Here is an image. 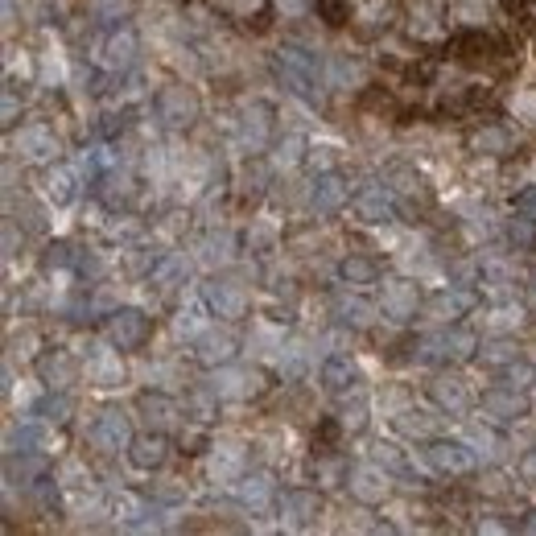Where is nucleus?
<instances>
[{
  "label": "nucleus",
  "mask_w": 536,
  "mask_h": 536,
  "mask_svg": "<svg viewBox=\"0 0 536 536\" xmlns=\"http://www.w3.org/2000/svg\"><path fill=\"white\" fill-rule=\"evenodd\" d=\"M277 71H281L285 87L297 99L318 104V95H322V62H318V54H310L306 46H281L277 50Z\"/></svg>",
  "instance_id": "f257e3e1"
},
{
  "label": "nucleus",
  "mask_w": 536,
  "mask_h": 536,
  "mask_svg": "<svg viewBox=\"0 0 536 536\" xmlns=\"http://www.w3.org/2000/svg\"><path fill=\"white\" fill-rule=\"evenodd\" d=\"M425 462L442 475H471L479 466V450L471 442H450V438H429Z\"/></svg>",
  "instance_id": "f03ea898"
},
{
  "label": "nucleus",
  "mask_w": 536,
  "mask_h": 536,
  "mask_svg": "<svg viewBox=\"0 0 536 536\" xmlns=\"http://www.w3.org/2000/svg\"><path fill=\"white\" fill-rule=\"evenodd\" d=\"M479 351V339L471 330H438V334H429V339L421 343V359H438V363H462V359H471Z\"/></svg>",
  "instance_id": "7ed1b4c3"
},
{
  "label": "nucleus",
  "mask_w": 536,
  "mask_h": 536,
  "mask_svg": "<svg viewBox=\"0 0 536 536\" xmlns=\"http://www.w3.org/2000/svg\"><path fill=\"white\" fill-rule=\"evenodd\" d=\"M91 446L95 450H104V454H120L132 446V421L124 409H99L95 425H91Z\"/></svg>",
  "instance_id": "20e7f679"
},
{
  "label": "nucleus",
  "mask_w": 536,
  "mask_h": 536,
  "mask_svg": "<svg viewBox=\"0 0 536 536\" xmlns=\"http://www.w3.org/2000/svg\"><path fill=\"white\" fill-rule=\"evenodd\" d=\"M157 120L165 128H190L198 120V95L190 87H165L157 95Z\"/></svg>",
  "instance_id": "39448f33"
},
{
  "label": "nucleus",
  "mask_w": 536,
  "mask_h": 536,
  "mask_svg": "<svg viewBox=\"0 0 536 536\" xmlns=\"http://www.w3.org/2000/svg\"><path fill=\"white\" fill-rule=\"evenodd\" d=\"M264 388V376L260 372H252V367H231V363H223L219 372H215V384H211V392L219 396V400H248V396H256Z\"/></svg>",
  "instance_id": "423d86ee"
},
{
  "label": "nucleus",
  "mask_w": 536,
  "mask_h": 536,
  "mask_svg": "<svg viewBox=\"0 0 536 536\" xmlns=\"http://www.w3.org/2000/svg\"><path fill=\"white\" fill-rule=\"evenodd\" d=\"M347 487H351V495L359 499V504H367V508L384 504L388 491H392L388 471H384V466H376V462H363V466H355L351 479H347Z\"/></svg>",
  "instance_id": "0eeeda50"
},
{
  "label": "nucleus",
  "mask_w": 536,
  "mask_h": 536,
  "mask_svg": "<svg viewBox=\"0 0 536 536\" xmlns=\"http://www.w3.org/2000/svg\"><path fill=\"white\" fill-rule=\"evenodd\" d=\"M417 301H421V293H417L413 281H384L380 310H384L388 322H396V326L413 322V318H417Z\"/></svg>",
  "instance_id": "6e6552de"
},
{
  "label": "nucleus",
  "mask_w": 536,
  "mask_h": 536,
  "mask_svg": "<svg viewBox=\"0 0 536 536\" xmlns=\"http://www.w3.org/2000/svg\"><path fill=\"white\" fill-rule=\"evenodd\" d=\"M149 330H153V322H149L141 310H116V314L108 318V339H112V347H120V351L141 347V343L149 339Z\"/></svg>",
  "instance_id": "1a4fd4ad"
},
{
  "label": "nucleus",
  "mask_w": 536,
  "mask_h": 536,
  "mask_svg": "<svg viewBox=\"0 0 536 536\" xmlns=\"http://www.w3.org/2000/svg\"><path fill=\"white\" fill-rule=\"evenodd\" d=\"M203 301L211 306V314H219V318H244V310H248V289L244 285H236V281H211L207 289H203Z\"/></svg>",
  "instance_id": "9d476101"
},
{
  "label": "nucleus",
  "mask_w": 536,
  "mask_h": 536,
  "mask_svg": "<svg viewBox=\"0 0 536 536\" xmlns=\"http://www.w3.org/2000/svg\"><path fill=\"white\" fill-rule=\"evenodd\" d=\"M13 149L25 161H54L58 157V137H54L50 124H25L13 137Z\"/></svg>",
  "instance_id": "9b49d317"
},
{
  "label": "nucleus",
  "mask_w": 536,
  "mask_h": 536,
  "mask_svg": "<svg viewBox=\"0 0 536 536\" xmlns=\"http://www.w3.org/2000/svg\"><path fill=\"white\" fill-rule=\"evenodd\" d=\"M483 413L491 417V421H520V417H528V396H524V388H491V392H483Z\"/></svg>",
  "instance_id": "f8f14e48"
},
{
  "label": "nucleus",
  "mask_w": 536,
  "mask_h": 536,
  "mask_svg": "<svg viewBox=\"0 0 536 536\" xmlns=\"http://www.w3.org/2000/svg\"><path fill=\"white\" fill-rule=\"evenodd\" d=\"M318 516H322V499H318V491L293 487V491L281 495V520H285L289 528H310Z\"/></svg>",
  "instance_id": "ddd939ff"
},
{
  "label": "nucleus",
  "mask_w": 536,
  "mask_h": 536,
  "mask_svg": "<svg viewBox=\"0 0 536 536\" xmlns=\"http://www.w3.org/2000/svg\"><path fill=\"white\" fill-rule=\"evenodd\" d=\"M466 310H475V293H471V289H442V293H433V297H429L425 318H429V322H438V326H446V322L462 318Z\"/></svg>",
  "instance_id": "4468645a"
},
{
  "label": "nucleus",
  "mask_w": 536,
  "mask_h": 536,
  "mask_svg": "<svg viewBox=\"0 0 536 536\" xmlns=\"http://www.w3.org/2000/svg\"><path fill=\"white\" fill-rule=\"evenodd\" d=\"M429 396H433V405H438L446 417H462L466 409L475 405L471 388H466L462 380H454V376H438V380L429 384Z\"/></svg>",
  "instance_id": "2eb2a0df"
},
{
  "label": "nucleus",
  "mask_w": 536,
  "mask_h": 536,
  "mask_svg": "<svg viewBox=\"0 0 536 536\" xmlns=\"http://www.w3.org/2000/svg\"><path fill=\"white\" fill-rule=\"evenodd\" d=\"M268 137H273V108L268 104H248L244 108V120H240V141H244V149H252V153H260L264 145H268Z\"/></svg>",
  "instance_id": "dca6fc26"
},
{
  "label": "nucleus",
  "mask_w": 536,
  "mask_h": 536,
  "mask_svg": "<svg viewBox=\"0 0 536 536\" xmlns=\"http://www.w3.org/2000/svg\"><path fill=\"white\" fill-rule=\"evenodd\" d=\"M318 380H322L326 392H351V388L363 384V372H359V363H355L351 355H330V359L322 363Z\"/></svg>",
  "instance_id": "f3484780"
},
{
  "label": "nucleus",
  "mask_w": 536,
  "mask_h": 536,
  "mask_svg": "<svg viewBox=\"0 0 536 536\" xmlns=\"http://www.w3.org/2000/svg\"><path fill=\"white\" fill-rule=\"evenodd\" d=\"M132 58H137V29H112L104 46H99V62L112 66V71H120V66H132Z\"/></svg>",
  "instance_id": "a211bd4d"
},
{
  "label": "nucleus",
  "mask_w": 536,
  "mask_h": 536,
  "mask_svg": "<svg viewBox=\"0 0 536 536\" xmlns=\"http://www.w3.org/2000/svg\"><path fill=\"white\" fill-rule=\"evenodd\" d=\"M120 380H124V363H120V355L116 351H91L87 355V384H95V388H120Z\"/></svg>",
  "instance_id": "6ab92c4d"
},
{
  "label": "nucleus",
  "mask_w": 536,
  "mask_h": 536,
  "mask_svg": "<svg viewBox=\"0 0 536 536\" xmlns=\"http://www.w3.org/2000/svg\"><path fill=\"white\" fill-rule=\"evenodd\" d=\"M347 203V182L339 174H318L314 186H310V207L318 215H330V211H339Z\"/></svg>",
  "instance_id": "aec40b11"
},
{
  "label": "nucleus",
  "mask_w": 536,
  "mask_h": 536,
  "mask_svg": "<svg viewBox=\"0 0 536 536\" xmlns=\"http://www.w3.org/2000/svg\"><path fill=\"white\" fill-rule=\"evenodd\" d=\"M207 475H211L215 483H236V479H244V450L231 446V442L215 446L211 458H207Z\"/></svg>",
  "instance_id": "412c9836"
},
{
  "label": "nucleus",
  "mask_w": 536,
  "mask_h": 536,
  "mask_svg": "<svg viewBox=\"0 0 536 536\" xmlns=\"http://www.w3.org/2000/svg\"><path fill=\"white\" fill-rule=\"evenodd\" d=\"M355 219H359V223H372V227L392 223V219H396V211H392L388 190H363V194L355 198Z\"/></svg>",
  "instance_id": "4be33fe9"
},
{
  "label": "nucleus",
  "mask_w": 536,
  "mask_h": 536,
  "mask_svg": "<svg viewBox=\"0 0 536 536\" xmlns=\"http://www.w3.org/2000/svg\"><path fill=\"white\" fill-rule=\"evenodd\" d=\"M198 359L211 363V367H223L236 359V339H231L227 330H207V334H198Z\"/></svg>",
  "instance_id": "5701e85b"
},
{
  "label": "nucleus",
  "mask_w": 536,
  "mask_h": 536,
  "mask_svg": "<svg viewBox=\"0 0 536 536\" xmlns=\"http://www.w3.org/2000/svg\"><path fill=\"white\" fill-rule=\"evenodd\" d=\"M128 462L137 466V471H157V466L165 462V438H157V433L132 438V446H128Z\"/></svg>",
  "instance_id": "b1692460"
},
{
  "label": "nucleus",
  "mask_w": 536,
  "mask_h": 536,
  "mask_svg": "<svg viewBox=\"0 0 536 536\" xmlns=\"http://www.w3.org/2000/svg\"><path fill=\"white\" fill-rule=\"evenodd\" d=\"M236 495H240V504L248 512H264L268 504H273V479L268 475H244L236 483Z\"/></svg>",
  "instance_id": "393cba45"
},
{
  "label": "nucleus",
  "mask_w": 536,
  "mask_h": 536,
  "mask_svg": "<svg viewBox=\"0 0 536 536\" xmlns=\"http://www.w3.org/2000/svg\"><path fill=\"white\" fill-rule=\"evenodd\" d=\"M339 281L343 285H376L380 281V264L372 256H343L339 260Z\"/></svg>",
  "instance_id": "a878e982"
},
{
  "label": "nucleus",
  "mask_w": 536,
  "mask_h": 536,
  "mask_svg": "<svg viewBox=\"0 0 536 536\" xmlns=\"http://www.w3.org/2000/svg\"><path fill=\"white\" fill-rule=\"evenodd\" d=\"M137 409H141V417L149 421V425H157V429H170L174 421H178V405L170 396H161V392H145L141 400H137Z\"/></svg>",
  "instance_id": "bb28decb"
},
{
  "label": "nucleus",
  "mask_w": 536,
  "mask_h": 536,
  "mask_svg": "<svg viewBox=\"0 0 536 536\" xmlns=\"http://www.w3.org/2000/svg\"><path fill=\"white\" fill-rule=\"evenodd\" d=\"M38 376H42L50 388H66V384H75V359L66 355V351L42 355V359H38Z\"/></svg>",
  "instance_id": "cd10ccee"
},
{
  "label": "nucleus",
  "mask_w": 536,
  "mask_h": 536,
  "mask_svg": "<svg viewBox=\"0 0 536 536\" xmlns=\"http://www.w3.org/2000/svg\"><path fill=\"white\" fill-rule=\"evenodd\" d=\"M149 281H153L157 289H178V285H186V260L174 256V252H165L161 260L149 264Z\"/></svg>",
  "instance_id": "c85d7f7f"
},
{
  "label": "nucleus",
  "mask_w": 536,
  "mask_h": 536,
  "mask_svg": "<svg viewBox=\"0 0 536 536\" xmlns=\"http://www.w3.org/2000/svg\"><path fill=\"white\" fill-rule=\"evenodd\" d=\"M75 194H79V178L71 165H58V170L46 178V198L54 207H71L75 203Z\"/></svg>",
  "instance_id": "c756f323"
},
{
  "label": "nucleus",
  "mask_w": 536,
  "mask_h": 536,
  "mask_svg": "<svg viewBox=\"0 0 536 536\" xmlns=\"http://www.w3.org/2000/svg\"><path fill=\"white\" fill-rule=\"evenodd\" d=\"M334 318L343 326H372L376 322V306H367L363 297H339L334 301Z\"/></svg>",
  "instance_id": "7c9ffc66"
},
{
  "label": "nucleus",
  "mask_w": 536,
  "mask_h": 536,
  "mask_svg": "<svg viewBox=\"0 0 536 536\" xmlns=\"http://www.w3.org/2000/svg\"><path fill=\"white\" fill-rule=\"evenodd\" d=\"M330 87H359L363 83V62L347 58V54H334L330 58V75H326Z\"/></svg>",
  "instance_id": "2f4dec72"
},
{
  "label": "nucleus",
  "mask_w": 536,
  "mask_h": 536,
  "mask_svg": "<svg viewBox=\"0 0 536 536\" xmlns=\"http://www.w3.org/2000/svg\"><path fill=\"white\" fill-rule=\"evenodd\" d=\"M396 425H400V433H409V438H433V433H438V417H429L421 409H400Z\"/></svg>",
  "instance_id": "473e14b6"
},
{
  "label": "nucleus",
  "mask_w": 536,
  "mask_h": 536,
  "mask_svg": "<svg viewBox=\"0 0 536 536\" xmlns=\"http://www.w3.org/2000/svg\"><path fill=\"white\" fill-rule=\"evenodd\" d=\"M231 248H236V244H231V236H227V231H219V236L211 231V236H207L203 244H198V260H203L207 268H215V264H227L231 256H236Z\"/></svg>",
  "instance_id": "72a5a7b5"
},
{
  "label": "nucleus",
  "mask_w": 536,
  "mask_h": 536,
  "mask_svg": "<svg viewBox=\"0 0 536 536\" xmlns=\"http://www.w3.org/2000/svg\"><path fill=\"white\" fill-rule=\"evenodd\" d=\"M211 306H207V301H190V306H182L178 310V322H174V330L182 334V339H198V334H203V326H207V314Z\"/></svg>",
  "instance_id": "f704fd0d"
},
{
  "label": "nucleus",
  "mask_w": 536,
  "mask_h": 536,
  "mask_svg": "<svg viewBox=\"0 0 536 536\" xmlns=\"http://www.w3.org/2000/svg\"><path fill=\"white\" fill-rule=\"evenodd\" d=\"M372 462L384 466V471H392V475H405L409 471V454L400 450V446H392V442H376L372 446Z\"/></svg>",
  "instance_id": "c9c22d12"
},
{
  "label": "nucleus",
  "mask_w": 536,
  "mask_h": 536,
  "mask_svg": "<svg viewBox=\"0 0 536 536\" xmlns=\"http://www.w3.org/2000/svg\"><path fill=\"white\" fill-rule=\"evenodd\" d=\"M516 351H520V347H516L512 339H504V334H499V339L483 343V351H479V355H483V363H487V367H508V363L516 359Z\"/></svg>",
  "instance_id": "e433bc0d"
},
{
  "label": "nucleus",
  "mask_w": 536,
  "mask_h": 536,
  "mask_svg": "<svg viewBox=\"0 0 536 536\" xmlns=\"http://www.w3.org/2000/svg\"><path fill=\"white\" fill-rule=\"evenodd\" d=\"M62 487H66V491H91L87 466H83V462H66V466H62Z\"/></svg>",
  "instance_id": "4c0bfd02"
},
{
  "label": "nucleus",
  "mask_w": 536,
  "mask_h": 536,
  "mask_svg": "<svg viewBox=\"0 0 536 536\" xmlns=\"http://www.w3.org/2000/svg\"><path fill=\"white\" fill-rule=\"evenodd\" d=\"M466 442H471L479 454H487V458H495L499 454V438L487 429V425H471V433H466Z\"/></svg>",
  "instance_id": "58836bf2"
},
{
  "label": "nucleus",
  "mask_w": 536,
  "mask_h": 536,
  "mask_svg": "<svg viewBox=\"0 0 536 536\" xmlns=\"http://www.w3.org/2000/svg\"><path fill=\"white\" fill-rule=\"evenodd\" d=\"M504 380H508L512 388H528V384H536V367L524 363V359H512V363L504 367Z\"/></svg>",
  "instance_id": "ea45409f"
},
{
  "label": "nucleus",
  "mask_w": 536,
  "mask_h": 536,
  "mask_svg": "<svg viewBox=\"0 0 536 536\" xmlns=\"http://www.w3.org/2000/svg\"><path fill=\"white\" fill-rule=\"evenodd\" d=\"M487 322H491L499 334H504V330H516V326L524 322V310H520V306H499V310H495Z\"/></svg>",
  "instance_id": "a19ab883"
},
{
  "label": "nucleus",
  "mask_w": 536,
  "mask_h": 536,
  "mask_svg": "<svg viewBox=\"0 0 536 536\" xmlns=\"http://www.w3.org/2000/svg\"><path fill=\"white\" fill-rule=\"evenodd\" d=\"M42 413V421L46 425H58V421H66V413H71V396H50L46 405L38 409Z\"/></svg>",
  "instance_id": "79ce46f5"
},
{
  "label": "nucleus",
  "mask_w": 536,
  "mask_h": 536,
  "mask_svg": "<svg viewBox=\"0 0 536 536\" xmlns=\"http://www.w3.org/2000/svg\"><path fill=\"white\" fill-rule=\"evenodd\" d=\"M512 116L524 120V124H536V91H520L512 99Z\"/></svg>",
  "instance_id": "37998d69"
},
{
  "label": "nucleus",
  "mask_w": 536,
  "mask_h": 536,
  "mask_svg": "<svg viewBox=\"0 0 536 536\" xmlns=\"http://www.w3.org/2000/svg\"><path fill=\"white\" fill-rule=\"evenodd\" d=\"M475 149L479 153H499V149H508V137L499 128H487V132H479V137H475Z\"/></svg>",
  "instance_id": "c03bdc74"
},
{
  "label": "nucleus",
  "mask_w": 536,
  "mask_h": 536,
  "mask_svg": "<svg viewBox=\"0 0 536 536\" xmlns=\"http://www.w3.org/2000/svg\"><path fill=\"white\" fill-rule=\"evenodd\" d=\"M301 367H306V347H289L281 355V372L285 376H301Z\"/></svg>",
  "instance_id": "a18cd8bd"
},
{
  "label": "nucleus",
  "mask_w": 536,
  "mask_h": 536,
  "mask_svg": "<svg viewBox=\"0 0 536 536\" xmlns=\"http://www.w3.org/2000/svg\"><path fill=\"white\" fill-rule=\"evenodd\" d=\"M301 149H306V141H301V137H285V145L277 153V165H293L301 157Z\"/></svg>",
  "instance_id": "49530a36"
},
{
  "label": "nucleus",
  "mask_w": 536,
  "mask_h": 536,
  "mask_svg": "<svg viewBox=\"0 0 536 536\" xmlns=\"http://www.w3.org/2000/svg\"><path fill=\"white\" fill-rule=\"evenodd\" d=\"M363 421H367V405H363V400H355V405L343 409V425L347 429H363Z\"/></svg>",
  "instance_id": "de8ad7c7"
},
{
  "label": "nucleus",
  "mask_w": 536,
  "mask_h": 536,
  "mask_svg": "<svg viewBox=\"0 0 536 536\" xmlns=\"http://www.w3.org/2000/svg\"><path fill=\"white\" fill-rule=\"evenodd\" d=\"M388 182H396V190H400V194L417 190V178H413L409 170H400V165H396V170H388Z\"/></svg>",
  "instance_id": "09e8293b"
},
{
  "label": "nucleus",
  "mask_w": 536,
  "mask_h": 536,
  "mask_svg": "<svg viewBox=\"0 0 536 536\" xmlns=\"http://www.w3.org/2000/svg\"><path fill=\"white\" fill-rule=\"evenodd\" d=\"M277 9H281V17H301L310 9V0H277Z\"/></svg>",
  "instance_id": "8fccbe9b"
},
{
  "label": "nucleus",
  "mask_w": 536,
  "mask_h": 536,
  "mask_svg": "<svg viewBox=\"0 0 536 536\" xmlns=\"http://www.w3.org/2000/svg\"><path fill=\"white\" fill-rule=\"evenodd\" d=\"M13 120H17V95L9 91L5 95V124H13Z\"/></svg>",
  "instance_id": "3c124183"
},
{
  "label": "nucleus",
  "mask_w": 536,
  "mask_h": 536,
  "mask_svg": "<svg viewBox=\"0 0 536 536\" xmlns=\"http://www.w3.org/2000/svg\"><path fill=\"white\" fill-rule=\"evenodd\" d=\"M524 475H528V479H536V450L524 458Z\"/></svg>",
  "instance_id": "603ef678"
},
{
  "label": "nucleus",
  "mask_w": 536,
  "mask_h": 536,
  "mask_svg": "<svg viewBox=\"0 0 536 536\" xmlns=\"http://www.w3.org/2000/svg\"><path fill=\"white\" fill-rule=\"evenodd\" d=\"M260 5V0H240V9H256Z\"/></svg>",
  "instance_id": "864d4df0"
},
{
  "label": "nucleus",
  "mask_w": 536,
  "mask_h": 536,
  "mask_svg": "<svg viewBox=\"0 0 536 536\" xmlns=\"http://www.w3.org/2000/svg\"><path fill=\"white\" fill-rule=\"evenodd\" d=\"M524 203H536V190H528V194H524Z\"/></svg>",
  "instance_id": "5fc2aeb1"
},
{
  "label": "nucleus",
  "mask_w": 536,
  "mask_h": 536,
  "mask_svg": "<svg viewBox=\"0 0 536 536\" xmlns=\"http://www.w3.org/2000/svg\"><path fill=\"white\" fill-rule=\"evenodd\" d=\"M528 532H536V520H532V524H528Z\"/></svg>",
  "instance_id": "6e6d98bb"
},
{
  "label": "nucleus",
  "mask_w": 536,
  "mask_h": 536,
  "mask_svg": "<svg viewBox=\"0 0 536 536\" xmlns=\"http://www.w3.org/2000/svg\"><path fill=\"white\" fill-rule=\"evenodd\" d=\"M532 281H536V277H532ZM532 289H536V285H532Z\"/></svg>",
  "instance_id": "4d7b16f0"
}]
</instances>
